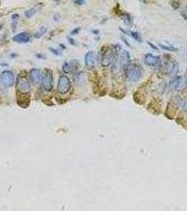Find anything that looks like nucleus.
Segmentation results:
<instances>
[{
    "label": "nucleus",
    "instance_id": "dca6fc26",
    "mask_svg": "<svg viewBox=\"0 0 187 211\" xmlns=\"http://www.w3.org/2000/svg\"><path fill=\"white\" fill-rule=\"evenodd\" d=\"M159 46L160 47V48H162L163 49H165V50L169 51V52H176V51L178 50V49L177 47H175L174 46H170V45H164L162 44H159Z\"/></svg>",
    "mask_w": 187,
    "mask_h": 211
},
{
    "label": "nucleus",
    "instance_id": "9b49d317",
    "mask_svg": "<svg viewBox=\"0 0 187 211\" xmlns=\"http://www.w3.org/2000/svg\"><path fill=\"white\" fill-rule=\"evenodd\" d=\"M30 76L33 82L35 84H39L42 80V76L40 70L37 68H33L30 72Z\"/></svg>",
    "mask_w": 187,
    "mask_h": 211
},
{
    "label": "nucleus",
    "instance_id": "39448f33",
    "mask_svg": "<svg viewBox=\"0 0 187 211\" xmlns=\"http://www.w3.org/2000/svg\"><path fill=\"white\" fill-rule=\"evenodd\" d=\"M1 82L5 87H11L15 82L14 74L11 70H4L1 76Z\"/></svg>",
    "mask_w": 187,
    "mask_h": 211
},
{
    "label": "nucleus",
    "instance_id": "4be33fe9",
    "mask_svg": "<svg viewBox=\"0 0 187 211\" xmlns=\"http://www.w3.org/2000/svg\"><path fill=\"white\" fill-rule=\"evenodd\" d=\"M84 80H85V76H84V73L83 72L80 73L78 75V81L80 82H84Z\"/></svg>",
    "mask_w": 187,
    "mask_h": 211
},
{
    "label": "nucleus",
    "instance_id": "0eeeda50",
    "mask_svg": "<svg viewBox=\"0 0 187 211\" xmlns=\"http://www.w3.org/2000/svg\"><path fill=\"white\" fill-rule=\"evenodd\" d=\"M170 85L174 87L177 91H183L187 86V80L181 76H177L170 82Z\"/></svg>",
    "mask_w": 187,
    "mask_h": 211
},
{
    "label": "nucleus",
    "instance_id": "c756f323",
    "mask_svg": "<svg viewBox=\"0 0 187 211\" xmlns=\"http://www.w3.org/2000/svg\"><path fill=\"white\" fill-rule=\"evenodd\" d=\"M68 40H69V42H70V44H73V45L75 44V41H74V39H72V38H69V39H68Z\"/></svg>",
    "mask_w": 187,
    "mask_h": 211
},
{
    "label": "nucleus",
    "instance_id": "f3484780",
    "mask_svg": "<svg viewBox=\"0 0 187 211\" xmlns=\"http://www.w3.org/2000/svg\"><path fill=\"white\" fill-rule=\"evenodd\" d=\"M47 29L46 27H44V26L42 27L40 29H39V30L38 31V32L35 33V38H39V37H42L43 35L45 34V33H47Z\"/></svg>",
    "mask_w": 187,
    "mask_h": 211
},
{
    "label": "nucleus",
    "instance_id": "ddd939ff",
    "mask_svg": "<svg viewBox=\"0 0 187 211\" xmlns=\"http://www.w3.org/2000/svg\"><path fill=\"white\" fill-rule=\"evenodd\" d=\"M129 61H130V55H129V53L127 50H124L120 56L121 68H125L129 64Z\"/></svg>",
    "mask_w": 187,
    "mask_h": 211
},
{
    "label": "nucleus",
    "instance_id": "f257e3e1",
    "mask_svg": "<svg viewBox=\"0 0 187 211\" xmlns=\"http://www.w3.org/2000/svg\"><path fill=\"white\" fill-rule=\"evenodd\" d=\"M125 75L129 81L138 82L142 77V71L140 66L137 64H129L125 68Z\"/></svg>",
    "mask_w": 187,
    "mask_h": 211
},
{
    "label": "nucleus",
    "instance_id": "423d86ee",
    "mask_svg": "<svg viewBox=\"0 0 187 211\" xmlns=\"http://www.w3.org/2000/svg\"><path fill=\"white\" fill-rule=\"evenodd\" d=\"M115 55L113 51L111 49L107 48L105 51H103L101 56V65L103 67H107L110 66L113 63Z\"/></svg>",
    "mask_w": 187,
    "mask_h": 211
},
{
    "label": "nucleus",
    "instance_id": "b1692460",
    "mask_svg": "<svg viewBox=\"0 0 187 211\" xmlns=\"http://www.w3.org/2000/svg\"><path fill=\"white\" fill-rule=\"evenodd\" d=\"M80 30H81V28H80V27H77V28L74 29L72 31L70 34H71V35H76V34H78V33H79V32H80Z\"/></svg>",
    "mask_w": 187,
    "mask_h": 211
},
{
    "label": "nucleus",
    "instance_id": "2eb2a0df",
    "mask_svg": "<svg viewBox=\"0 0 187 211\" xmlns=\"http://www.w3.org/2000/svg\"><path fill=\"white\" fill-rule=\"evenodd\" d=\"M129 35H131V37H132L134 39H135L136 41L138 42L141 43L142 42L143 39L141 38V37L139 35V33L137 32H133V31H129Z\"/></svg>",
    "mask_w": 187,
    "mask_h": 211
},
{
    "label": "nucleus",
    "instance_id": "a211bd4d",
    "mask_svg": "<svg viewBox=\"0 0 187 211\" xmlns=\"http://www.w3.org/2000/svg\"><path fill=\"white\" fill-rule=\"evenodd\" d=\"M179 70H180V65H179V63L174 61L172 64V73L174 75H177L179 73Z\"/></svg>",
    "mask_w": 187,
    "mask_h": 211
},
{
    "label": "nucleus",
    "instance_id": "4468645a",
    "mask_svg": "<svg viewBox=\"0 0 187 211\" xmlns=\"http://www.w3.org/2000/svg\"><path fill=\"white\" fill-rule=\"evenodd\" d=\"M37 13V9H35V8H31V9H30L25 11V16L27 19H31L33 16L35 15V13Z\"/></svg>",
    "mask_w": 187,
    "mask_h": 211
},
{
    "label": "nucleus",
    "instance_id": "cd10ccee",
    "mask_svg": "<svg viewBox=\"0 0 187 211\" xmlns=\"http://www.w3.org/2000/svg\"><path fill=\"white\" fill-rule=\"evenodd\" d=\"M60 18H61L60 14H59V13H56V14L54 15V21H58V20L60 19Z\"/></svg>",
    "mask_w": 187,
    "mask_h": 211
},
{
    "label": "nucleus",
    "instance_id": "412c9836",
    "mask_svg": "<svg viewBox=\"0 0 187 211\" xmlns=\"http://www.w3.org/2000/svg\"><path fill=\"white\" fill-rule=\"evenodd\" d=\"M171 7L174 10L178 9L180 7V2L179 1H172V2H171Z\"/></svg>",
    "mask_w": 187,
    "mask_h": 211
},
{
    "label": "nucleus",
    "instance_id": "7c9ffc66",
    "mask_svg": "<svg viewBox=\"0 0 187 211\" xmlns=\"http://www.w3.org/2000/svg\"><path fill=\"white\" fill-rule=\"evenodd\" d=\"M3 28V24L2 23H0V31L1 30V29Z\"/></svg>",
    "mask_w": 187,
    "mask_h": 211
},
{
    "label": "nucleus",
    "instance_id": "1a4fd4ad",
    "mask_svg": "<svg viewBox=\"0 0 187 211\" xmlns=\"http://www.w3.org/2000/svg\"><path fill=\"white\" fill-rule=\"evenodd\" d=\"M30 39V35L27 33H21L17 34L13 37V41L15 42L22 44V43H27Z\"/></svg>",
    "mask_w": 187,
    "mask_h": 211
},
{
    "label": "nucleus",
    "instance_id": "f8f14e48",
    "mask_svg": "<svg viewBox=\"0 0 187 211\" xmlns=\"http://www.w3.org/2000/svg\"><path fill=\"white\" fill-rule=\"evenodd\" d=\"M30 99L27 94H20L17 96V104L21 108H27L29 106Z\"/></svg>",
    "mask_w": 187,
    "mask_h": 211
},
{
    "label": "nucleus",
    "instance_id": "2f4dec72",
    "mask_svg": "<svg viewBox=\"0 0 187 211\" xmlns=\"http://www.w3.org/2000/svg\"><path fill=\"white\" fill-rule=\"evenodd\" d=\"M185 78H186V79L187 80V68H186V73H185Z\"/></svg>",
    "mask_w": 187,
    "mask_h": 211
},
{
    "label": "nucleus",
    "instance_id": "7ed1b4c3",
    "mask_svg": "<svg viewBox=\"0 0 187 211\" xmlns=\"http://www.w3.org/2000/svg\"><path fill=\"white\" fill-rule=\"evenodd\" d=\"M71 88V82L68 76H62L59 78L57 84V91L61 94H67Z\"/></svg>",
    "mask_w": 187,
    "mask_h": 211
},
{
    "label": "nucleus",
    "instance_id": "9d476101",
    "mask_svg": "<svg viewBox=\"0 0 187 211\" xmlns=\"http://www.w3.org/2000/svg\"><path fill=\"white\" fill-rule=\"evenodd\" d=\"M160 61V58L157 56H154L151 53L146 54L144 56V61L146 64L149 66H157V64Z\"/></svg>",
    "mask_w": 187,
    "mask_h": 211
},
{
    "label": "nucleus",
    "instance_id": "bb28decb",
    "mask_svg": "<svg viewBox=\"0 0 187 211\" xmlns=\"http://www.w3.org/2000/svg\"><path fill=\"white\" fill-rule=\"evenodd\" d=\"M183 110H184V112L187 113V101H186L183 104Z\"/></svg>",
    "mask_w": 187,
    "mask_h": 211
},
{
    "label": "nucleus",
    "instance_id": "473e14b6",
    "mask_svg": "<svg viewBox=\"0 0 187 211\" xmlns=\"http://www.w3.org/2000/svg\"><path fill=\"white\" fill-rule=\"evenodd\" d=\"M0 80H1V76H0Z\"/></svg>",
    "mask_w": 187,
    "mask_h": 211
},
{
    "label": "nucleus",
    "instance_id": "a878e982",
    "mask_svg": "<svg viewBox=\"0 0 187 211\" xmlns=\"http://www.w3.org/2000/svg\"><path fill=\"white\" fill-rule=\"evenodd\" d=\"M147 43H148V44H149V46H150L152 49H155V50H158V48H157V47L156 46H155V44H152V43H151V42H147Z\"/></svg>",
    "mask_w": 187,
    "mask_h": 211
},
{
    "label": "nucleus",
    "instance_id": "393cba45",
    "mask_svg": "<svg viewBox=\"0 0 187 211\" xmlns=\"http://www.w3.org/2000/svg\"><path fill=\"white\" fill-rule=\"evenodd\" d=\"M74 3L75 4L82 5L85 3V1H84V0H78V1H74Z\"/></svg>",
    "mask_w": 187,
    "mask_h": 211
},
{
    "label": "nucleus",
    "instance_id": "c85d7f7f",
    "mask_svg": "<svg viewBox=\"0 0 187 211\" xmlns=\"http://www.w3.org/2000/svg\"><path fill=\"white\" fill-rule=\"evenodd\" d=\"M122 39H123V42H125V44H127L128 47H130V46H131V45H130V44H129V43H128V42H127V39H125V38H124V37H122Z\"/></svg>",
    "mask_w": 187,
    "mask_h": 211
},
{
    "label": "nucleus",
    "instance_id": "5701e85b",
    "mask_svg": "<svg viewBox=\"0 0 187 211\" xmlns=\"http://www.w3.org/2000/svg\"><path fill=\"white\" fill-rule=\"evenodd\" d=\"M182 16L184 17V19L187 20V7H185V9L183 10V11L182 12Z\"/></svg>",
    "mask_w": 187,
    "mask_h": 211
},
{
    "label": "nucleus",
    "instance_id": "6ab92c4d",
    "mask_svg": "<svg viewBox=\"0 0 187 211\" xmlns=\"http://www.w3.org/2000/svg\"><path fill=\"white\" fill-rule=\"evenodd\" d=\"M70 67H71V70L72 71H74V70H76L77 69H78L79 68V62L78 60H75V59H74V60L71 61V62L70 63Z\"/></svg>",
    "mask_w": 187,
    "mask_h": 211
},
{
    "label": "nucleus",
    "instance_id": "6e6552de",
    "mask_svg": "<svg viewBox=\"0 0 187 211\" xmlns=\"http://www.w3.org/2000/svg\"><path fill=\"white\" fill-rule=\"evenodd\" d=\"M84 62H85V66L88 69H92L95 66L96 62V56L95 53L93 51L88 52L84 57Z\"/></svg>",
    "mask_w": 187,
    "mask_h": 211
},
{
    "label": "nucleus",
    "instance_id": "aec40b11",
    "mask_svg": "<svg viewBox=\"0 0 187 211\" xmlns=\"http://www.w3.org/2000/svg\"><path fill=\"white\" fill-rule=\"evenodd\" d=\"M63 70H64V72L66 73H68L71 72L72 70L70 64H68V63L67 62H65L64 65H63Z\"/></svg>",
    "mask_w": 187,
    "mask_h": 211
},
{
    "label": "nucleus",
    "instance_id": "20e7f679",
    "mask_svg": "<svg viewBox=\"0 0 187 211\" xmlns=\"http://www.w3.org/2000/svg\"><path fill=\"white\" fill-rule=\"evenodd\" d=\"M53 73L52 70L47 69L42 77V86L46 92H51L53 89Z\"/></svg>",
    "mask_w": 187,
    "mask_h": 211
},
{
    "label": "nucleus",
    "instance_id": "f03ea898",
    "mask_svg": "<svg viewBox=\"0 0 187 211\" xmlns=\"http://www.w3.org/2000/svg\"><path fill=\"white\" fill-rule=\"evenodd\" d=\"M17 91L20 94H28L31 90L30 84L25 76H20L18 77L16 81Z\"/></svg>",
    "mask_w": 187,
    "mask_h": 211
}]
</instances>
